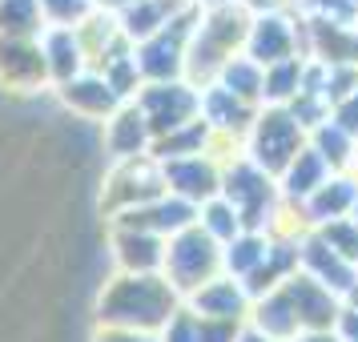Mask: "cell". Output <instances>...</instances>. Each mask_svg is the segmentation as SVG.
<instances>
[{
  "label": "cell",
  "instance_id": "1",
  "mask_svg": "<svg viewBox=\"0 0 358 342\" xmlns=\"http://www.w3.org/2000/svg\"><path fill=\"white\" fill-rule=\"evenodd\" d=\"M181 310V294L162 274H113L97 294V326L162 334Z\"/></svg>",
  "mask_w": 358,
  "mask_h": 342
},
{
  "label": "cell",
  "instance_id": "2",
  "mask_svg": "<svg viewBox=\"0 0 358 342\" xmlns=\"http://www.w3.org/2000/svg\"><path fill=\"white\" fill-rule=\"evenodd\" d=\"M217 266H222V245L213 242V238L197 226V222L189 229L173 234V238L165 242L162 278L178 294H197L206 282H213Z\"/></svg>",
  "mask_w": 358,
  "mask_h": 342
},
{
  "label": "cell",
  "instance_id": "3",
  "mask_svg": "<svg viewBox=\"0 0 358 342\" xmlns=\"http://www.w3.org/2000/svg\"><path fill=\"white\" fill-rule=\"evenodd\" d=\"M197 29V13H181V17H169L157 29V33L133 45V61H137V73L145 85H157V81H181L185 73V52H189V36Z\"/></svg>",
  "mask_w": 358,
  "mask_h": 342
},
{
  "label": "cell",
  "instance_id": "4",
  "mask_svg": "<svg viewBox=\"0 0 358 342\" xmlns=\"http://www.w3.org/2000/svg\"><path fill=\"white\" fill-rule=\"evenodd\" d=\"M165 197V181H162V165L153 157H137V162H113V169L105 173L101 185V213L113 222L121 213H133Z\"/></svg>",
  "mask_w": 358,
  "mask_h": 342
},
{
  "label": "cell",
  "instance_id": "5",
  "mask_svg": "<svg viewBox=\"0 0 358 342\" xmlns=\"http://www.w3.org/2000/svg\"><path fill=\"white\" fill-rule=\"evenodd\" d=\"M133 105H137V109H141V117L149 121L153 141L201 117V93H197L194 85H185V81L141 85V93L133 97Z\"/></svg>",
  "mask_w": 358,
  "mask_h": 342
},
{
  "label": "cell",
  "instance_id": "6",
  "mask_svg": "<svg viewBox=\"0 0 358 342\" xmlns=\"http://www.w3.org/2000/svg\"><path fill=\"white\" fill-rule=\"evenodd\" d=\"M245 36V20L234 8H213L189 36V52H185V69L194 77H210L222 73V65L229 61L234 45Z\"/></svg>",
  "mask_w": 358,
  "mask_h": 342
},
{
  "label": "cell",
  "instance_id": "7",
  "mask_svg": "<svg viewBox=\"0 0 358 342\" xmlns=\"http://www.w3.org/2000/svg\"><path fill=\"white\" fill-rule=\"evenodd\" d=\"M222 201L238 213L245 234H258V226L266 222V210H270V181L258 165H229L222 173Z\"/></svg>",
  "mask_w": 358,
  "mask_h": 342
},
{
  "label": "cell",
  "instance_id": "8",
  "mask_svg": "<svg viewBox=\"0 0 358 342\" xmlns=\"http://www.w3.org/2000/svg\"><path fill=\"white\" fill-rule=\"evenodd\" d=\"M162 181H165V194L189 201L194 210L206 206V201H213L217 190H222V173H217V165L206 153L178 157V162H162Z\"/></svg>",
  "mask_w": 358,
  "mask_h": 342
},
{
  "label": "cell",
  "instance_id": "9",
  "mask_svg": "<svg viewBox=\"0 0 358 342\" xmlns=\"http://www.w3.org/2000/svg\"><path fill=\"white\" fill-rule=\"evenodd\" d=\"M52 93H57V101H61L73 117H81V121H101V125L125 105V101L109 89V81H105L101 73H93V69H85V73H77L73 81L57 85Z\"/></svg>",
  "mask_w": 358,
  "mask_h": 342
},
{
  "label": "cell",
  "instance_id": "10",
  "mask_svg": "<svg viewBox=\"0 0 358 342\" xmlns=\"http://www.w3.org/2000/svg\"><path fill=\"white\" fill-rule=\"evenodd\" d=\"M0 89L20 93V97L41 93V89H52L36 36L33 41H0Z\"/></svg>",
  "mask_w": 358,
  "mask_h": 342
},
{
  "label": "cell",
  "instance_id": "11",
  "mask_svg": "<svg viewBox=\"0 0 358 342\" xmlns=\"http://www.w3.org/2000/svg\"><path fill=\"white\" fill-rule=\"evenodd\" d=\"M109 250H113L117 274H162L165 242L145 229L109 226Z\"/></svg>",
  "mask_w": 358,
  "mask_h": 342
},
{
  "label": "cell",
  "instance_id": "12",
  "mask_svg": "<svg viewBox=\"0 0 358 342\" xmlns=\"http://www.w3.org/2000/svg\"><path fill=\"white\" fill-rule=\"evenodd\" d=\"M153 149V133H149V121L141 117V109L125 101L109 121H105V153L113 162H137V157H149Z\"/></svg>",
  "mask_w": 358,
  "mask_h": 342
},
{
  "label": "cell",
  "instance_id": "13",
  "mask_svg": "<svg viewBox=\"0 0 358 342\" xmlns=\"http://www.w3.org/2000/svg\"><path fill=\"white\" fill-rule=\"evenodd\" d=\"M73 33H77V45L85 52V69H101L109 57H117L121 49H129V41L121 36V24H117L113 13H97L93 8Z\"/></svg>",
  "mask_w": 358,
  "mask_h": 342
},
{
  "label": "cell",
  "instance_id": "14",
  "mask_svg": "<svg viewBox=\"0 0 358 342\" xmlns=\"http://www.w3.org/2000/svg\"><path fill=\"white\" fill-rule=\"evenodd\" d=\"M254 149H258V169L274 173L290 162V153L298 149V121L290 113H266L258 121V137H254Z\"/></svg>",
  "mask_w": 358,
  "mask_h": 342
},
{
  "label": "cell",
  "instance_id": "15",
  "mask_svg": "<svg viewBox=\"0 0 358 342\" xmlns=\"http://www.w3.org/2000/svg\"><path fill=\"white\" fill-rule=\"evenodd\" d=\"M36 45H41V57H45V73H49V85L73 81L77 73H85V52L77 45V33L73 29H45V33L36 36Z\"/></svg>",
  "mask_w": 358,
  "mask_h": 342
},
{
  "label": "cell",
  "instance_id": "16",
  "mask_svg": "<svg viewBox=\"0 0 358 342\" xmlns=\"http://www.w3.org/2000/svg\"><path fill=\"white\" fill-rule=\"evenodd\" d=\"M189 314L197 318H226V322H242L245 314V290L234 278H213L197 294H189Z\"/></svg>",
  "mask_w": 358,
  "mask_h": 342
},
{
  "label": "cell",
  "instance_id": "17",
  "mask_svg": "<svg viewBox=\"0 0 358 342\" xmlns=\"http://www.w3.org/2000/svg\"><path fill=\"white\" fill-rule=\"evenodd\" d=\"M206 141H210V125L197 117V121H189V125H181V129L157 137L153 149H149V157H153L157 165L178 162V157H197V153H206Z\"/></svg>",
  "mask_w": 358,
  "mask_h": 342
},
{
  "label": "cell",
  "instance_id": "18",
  "mask_svg": "<svg viewBox=\"0 0 358 342\" xmlns=\"http://www.w3.org/2000/svg\"><path fill=\"white\" fill-rule=\"evenodd\" d=\"M201 121L210 129H242L245 121H250V105L242 97L226 93L222 85H210L201 93Z\"/></svg>",
  "mask_w": 358,
  "mask_h": 342
},
{
  "label": "cell",
  "instance_id": "19",
  "mask_svg": "<svg viewBox=\"0 0 358 342\" xmlns=\"http://www.w3.org/2000/svg\"><path fill=\"white\" fill-rule=\"evenodd\" d=\"M45 33L36 0H0V41H33Z\"/></svg>",
  "mask_w": 358,
  "mask_h": 342
},
{
  "label": "cell",
  "instance_id": "20",
  "mask_svg": "<svg viewBox=\"0 0 358 342\" xmlns=\"http://www.w3.org/2000/svg\"><path fill=\"white\" fill-rule=\"evenodd\" d=\"M250 49H254V65L258 61H266V65H282L286 57H290V33H286V24L274 17H266L254 29V36H250Z\"/></svg>",
  "mask_w": 358,
  "mask_h": 342
},
{
  "label": "cell",
  "instance_id": "21",
  "mask_svg": "<svg viewBox=\"0 0 358 342\" xmlns=\"http://www.w3.org/2000/svg\"><path fill=\"white\" fill-rule=\"evenodd\" d=\"M266 250H270V245L262 242L258 234H245V229H242V234H238V238L222 250V266H226L229 274L250 278L262 262H266Z\"/></svg>",
  "mask_w": 358,
  "mask_h": 342
},
{
  "label": "cell",
  "instance_id": "22",
  "mask_svg": "<svg viewBox=\"0 0 358 342\" xmlns=\"http://www.w3.org/2000/svg\"><path fill=\"white\" fill-rule=\"evenodd\" d=\"M294 326H298V314H294L286 290L266 294V302L258 306V334L262 339H286V334H294Z\"/></svg>",
  "mask_w": 358,
  "mask_h": 342
},
{
  "label": "cell",
  "instance_id": "23",
  "mask_svg": "<svg viewBox=\"0 0 358 342\" xmlns=\"http://www.w3.org/2000/svg\"><path fill=\"white\" fill-rule=\"evenodd\" d=\"M286 298H290L294 314H298L302 322H310V326H326L330 314H334L330 298H326L318 286H310V282H290V286H286Z\"/></svg>",
  "mask_w": 358,
  "mask_h": 342
},
{
  "label": "cell",
  "instance_id": "24",
  "mask_svg": "<svg viewBox=\"0 0 358 342\" xmlns=\"http://www.w3.org/2000/svg\"><path fill=\"white\" fill-rule=\"evenodd\" d=\"M197 226L210 234L217 245H229L238 234H242V222H238V213L229 210L222 197H213L206 206H197Z\"/></svg>",
  "mask_w": 358,
  "mask_h": 342
},
{
  "label": "cell",
  "instance_id": "25",
  "mask_svg": "<svg viewBox=\"0 0 358 342\" xmlns=\"http://www.w3.org/2000/svg\"><path fill=\"white\" fill-rule=\"evenodd\" d=\"M222 89L250 105V101L262 93V69L254 65V61H234V57H229L226 65H222Z\"/></svg>",
  "mask_w": 358,
  "mask_h": 342
},
{
  "label": "cell",
  "instance_id": "26",
  "mask_svg": "<svg viewBox=\"0 0 358 342\" xmlns=\"http://www.w3.org/2000/svg\"><path fill=\"white\" fill-rule=\"evenodd\" d=\"M45 29H77L89 13H93V0H36Z\"/></svg>",
  "mask_w": 358,
  "mask_h": 342
},
{
  "label": "cell",
  "instance_id": "27",
  "mask_svg": "<svg viewBox=\"0 0 358 342\" xmlns=\"http://www.w3.org/2000/svg\"><path fill=\"white\" fill-rule=\"evenodd\" d=\"M306 258H310V266H318V270H322L334 286H350V282H355V278H350V270H346L334 254H326V242H310L306 245Z\"/></svg>",
  "mask_w": 358,
  "mask_h": 342
},
{
  "label": "cell",
  "instance_id": "28",
  "mask_svg": "<svg viewBox=\"0 0 358 342\" xmlns=\"http://www.w3.org/2000/svg\"><path fill=\"white\" fill-rule=\"evenodd\" d=\"M318 178H322V157L318 153H302L298 157V165L290 169V194H310L314 185H318Z\"/></svg>",
  "mask_w": 358,
  "mask_h": 342
},
{
  "label": "cell",
  "instance_id": "29",
  "mask_svg": "<svg viewBox=\"0 0 358 342\" xmlns=\"http://www.w3.org/2000/svg\"><path fill=\"white\" fill-rule=\"evenodd\" d=\"M157 342H197V318H194L185 306H181L178 314H173V318L162 326Z\"/></svg>",
  "mask_w": 358,
  "mask_h": 342
},
{
  "label": "cell",
  "instance_id": "30",
  "mask_svg": "<svg viewBox=\"0 0 358 342\" xmlns=\"http://www.w3.org/2000/svg\"><path fill=\"white\" fill-rule=\"evenodd\" d=\"M238 339H242V326L238 322H226V318H197V342H238Z\"/></svg>",
  "mask_w": 358,
  "mask_h": 342
},
{
  "label": "cell",
  "instance_id": "31",
  "mask_svg": "<svg viewBox=\"0 0 358 342\" xmlns=\"http://www.w3.org/2000/svg\"><path fill=\"white\" fill-rule=\"evenodd\" d=\"M294 81H298V65H294V61H282V65H274L266 77H262V93L286 97V93L294 89Z\"/></svg>",
  "mask_w": 358,
  "mask_h": 342
},
{
  "label": "cell",
  "instance_id": "32",
  "mask_svg": "<svg viewBox=\"0 0 358 342\" xmlns=\"http://www.w3.org/2000/svg\"><path fill=\"white\" fill-rule=\"evenodd\" d=\"M93 342H157V334H137V330H117V326H97Z\"/></svg>",
  "mask_w": 358,
  "mask_h": 342
},
{
  "label": "cell",
  "instance_id": "33",
  "mask_svg": "<svg viewBox=\"0 0 358 342\" xmlns=\"http://www.w3.org/2000/svg\"><path fill=\"white\" fill-rule=\"evenodd\" d=\"M346 201H350V185H334V190L318 194V201H314V213H338Z\"/></svg>",
  "mask_w": 358,
  "mask_h": 342
},
{
  "label": "cell",
  "instance_id": "34",
  "mask_svg": "<svg viewBox=\"0 0 358 342\" xmlns=\"http://www.w3.org/2000/svg\"><path fill=\"white\" fill-rule=\"evenodd\" d=\"M326 238H330L334 245H342V254H358V234H355V229L330 226V229H326Z\"/></svg>",
  "mask_w": 358,
  "mask_h": 342
},
{
  "label": "cell",
  "instance_id": "35",
  "mask_svg": "<svg viewBox=\"0 0 358 342\" xmlns=\"http://www.w3.org/2000/svg\"><path fill=\"white\" fill-rule=\"evenodd\" d=\"M322 149L330 157H342V153H346V137H342L338 129H322Z\"/></svg>",
  "mask_w": 358,
  "mask_h": 342
},
{
  "label": "cell",
  "instance_id": "36",
  "mask_svg": "<svg viewBox=\"0 0 358 342\" xmlns=\"http://www.w3.org/2000/svg\"><path fill=\"white\" fill-rule=\"evenodd\" d=\"M129 4H133V0H93V8H97V13H113V17H121Z\"/></svg>",
  "mask_w": 358,
  "mask_h": 342
},
{
  "label": "cell",
  "instance_id": "37",
  "mask_svg": "<svg viewBox=\"0 0 358 342\" xmlns=\"http://www.w3.org/2000/svg\"><path fill=\"white\" fill-rule=\"evenodd\" d=\"M342 125H346V129H358V101L342 109Z\"/></svg>",
  "mask_w": 358,
  "mask_h": 342
},
{
  "label": "cell",
  "instance_id": "38",
  "mask_svg": "<svg viewBox=\"0 0 358 342\" xmlns=\"http://www.w3.org/2000/svg\"><path fill=\"white\" fill-rule=\"evenodd\" d=\"M322 8H330L334 17H346V13H350V4H346V0H322Z\"/></svg>",
  "mask_w": 358,
  "mask_h": 342
},
{
  "label": "cell",
  "instance_id": "39",
  "mask_svg": "<svg viewBox=\"0 0 358 342\" xmlns=\"http://www.w3.org/2000/svg\"><path fill=\"white\" fill-rule=\"evenodd\" d=\"M346 334H355L358 339V318H346Z\"/></svg>",
  "mask_w": 358,
  "mask_h": 342
},
{
  "label": "cell",
  "instance_id": "40",
  "mask_svg": "<svg viewBox=\"0 0 358 342\" xmlns=\"http://www.w3.org/2000/svg\"><path fill=\"white\" fill-rule=\"evenodd\" d=\"M238 342H270V339H262V334H242Z\"/></svg>",
  "mask_w": 358,
  "mask_h": 342
},
{
  "label": "cell",
  "instance_id": "41",
  "mask_svg": "<svg viewBox=\"0 0 358 342\" xmlns=\"http://www.w3.org/2000/svg\"><path fill=\"white\" fill-rule=\"evenodd\" d=\"M310 342H326V339H310Z\"/></svg>",
  "mask_w": 358,
  "mask_h": 342
}]
</instances>
